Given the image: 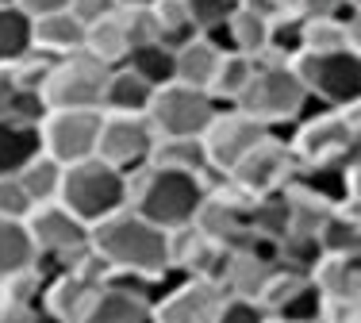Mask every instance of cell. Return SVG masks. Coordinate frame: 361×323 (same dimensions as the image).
Masks as SVG:
<instances>
[{
  "instance_id": "5b68a950",
  "label": "cell",
  "mask_w": 361,
  "mask_h": 323,
  "mask_svg": "<svg viewBox=\"0 0 361 323\" xmlns=\"http://www.w3.org/2000/svg\"><path fill=\"white\" fill-rule=\"evenodd\" d=\"M304 92L307 89L292 62L273 58V54H257L254 73H250V81H246L235 108L257 116L262 123H288V120H296V108L304 100Z\"/></svg>"
},
{
  "instance_id": "44dd1931",
  "label": "cell",
  "mask_w": 361,
  "mask_h": 323,
  "mask_svg": "<svg viewBox=\"0 0 361 323\" xmlns=\"http://www.w3.org/2000/svg\"><path fill=\"white\" fill-rule=\"evenodd\" d=\"M85 50L97 54L100 62H108V66H119L127 58L131 39H127L123 12H119V8H111L108 16H100V20H92V23H85Z\"/></svg>"
},
{
  "instance_id": "7402d4cb",
  "label": "cell",
  "mask_w": 361,
  "mask_h": 323,
  "mask_svg": "<svg viewBox=\"0 0 361 323\" xmlns=\"http://www.w3.org/2000/svg\"><path fill=\"white\" fill-rule=\"evenodd\" d=\"M146 319H150V304L142 296L116 288V285H104L81 323H146Z\"/></svg>"
},
{
  "instance_id": "836d02e7",
  "label": "cell",
  "mask_w": 361,
  "mask_h": 323,
  "mask_svg": "<svg viewBox=\"0 0 361 323\" xmlns=\"http://www.w3.org/2000/svg\"><path fill=\"white\" fill-rule=\"evenodd\" d=\"M227 31H231V42H235L238 54H262L265 50V35H269V16L262 12H250V8L238 4L227 20Z\"/></svg>"
},
{
  "instance_id": "b9f144b4",
  "label": "cell",
  "mask_w": 361,
  "mask_h": 323,
  "mask_svg": "<svg viewBox=\"0 0 361 323\" xmlns=\"http://www.w3.org/2000/svg\"><path fill=\"white\" fill-rule=\"evenodd\" d=\"M326 323H361V300H354V304H334V308H326Z\"/></svg>"
},
{
  "instance_id": "ab89813d",
  "label": "cell",
  "mask_w": 361,
  "mask_h": 323,
  "mask_svg": "<svg viewBox=\"0 0 361 323\" xmlns=\"http://www.w3.org/2000/svg\"><path fill=\"white\" fill-rule=\"evenodd\" d=\"M111 8H116V0H70V12H73L81 23L100 20V16H108Z\"/></svg>"
},
{
  "instance_id": "d590c367",
  "label": "cell",
  "mask_w": 361,
  "mask_h": 323,
  "mask_svg": "<svg viewBox=\"0 0 361 323\" xmlns=\"http://www.w3.org/2000/svg\"><path fill=\"white\" fill-rule=\"evenodd\" d=\"M273 316H281V319H288V323H319L326 316V300H323L319 285H315V281L300 285L296 293H292L288 300L273 312Z\"/></svg>"
},
{
  "instance_id": "d6986e66",
  "label": "cell",
  "mask_w": 361,
  "mask_h": 323,
  "mask_svg": "<svg viewBox=\"0 0 361 323\" xmlns=\"http://www.w3.org/2000/svg\"><path fill=\"white\" fill-rule=\"evenodd\" d=\"M150 166L161 169H185V173H208V150H204L200 135H154L150 147Z\"/></svg>"
},
{
  "instance_id": "8992f818",
  "label": "cell",
  "mask_w": 361,
  "mask_h": 323,
  "mask_svg": "<svg viewBox=\"0 0 361 323\" xmlns=\"http://www.w3.org/2000/svg\"><path fill=\"white\" fill-rule=\"evenodd\" d=\"M300 81L326 108H346L361 100V54L350 47L338 50H304L292 58Z\"/></svg>"
},
{
  "instance_id": "83f0119b",
  "label": "cell",
  "mask_w": 361,
  "mask_h": 323,
  "mask_svg": "<svg viewBox=\"0 0 361 323\" xmlns=\"http://www.w3.org/2000/svg\"><path fill=\"white\" fill-rule=\"evenodd\" d=\"M250 73H254V54H238V50L223 54L219 66H216V78H212V85H208L212 100H216L219 108L238 104V97H243Z\"/></svg>"
},
{
  "instance_id": "4fadbf2b",
  "label": "cell",
  "mask_w": 361,
  "mask_h": 323,
  "mask_svg": "<svg viewBox=\"0 0 361 323\" xmlns=\"http://www.w3.org/2000/svg\"><path fill=\"white\" fill-rule=\"evenodd\" d=\"M227 293L212 277H177L158 300L150 304L154 323H216Z\"/></svg>"
},
{
  "instance_id": "30bf717a",
  "label": "cell",
  "mask_w": 361,
  "mask_h": 323,
  "mask_svg": "<svg viewBox=\"0 0 361 323\" xmlns=\"http://www.w3.org/2000/svg\"><path fill=\"white\" fill-rule=\"evenodd\" d=\"M100 108H47L39 120V142L54 162L73 166L81 158L97 154V135H100Z\"/></svg>"
},
{
  "instance_id": "7bdbcfd3",
  "label": "cell",
  "mask_w": 361,
  "mask_h": 323,
  "mask_svg": "<svg viewBox=\"0 0 361 323\" xmlns=\"http://www.w3.org/2000/svg\"><path fill=\"white\" fill-rule=\"evenodd\" d=\"M27 16H42V12H58V8H70V0H16Z\"/></svg>"
},
{
  "instance_id": "7dc6e473",
  "label": "cell",
  "mask_w": 361,
  "mask_h": 323,
  "mask_svg": "<svg viewBox=\"0 0 361 323\" xmlns=\"http://www.w3.org/2000/svg\"><path fill=\"white\" fill-rule=\"evenodd\" d=\"M262 323H288V319H281V316H273V312H265V319Z\"/></svg>"
},
{
  "instance_id": "c3c4849f",
  "label": "cell",
  "mask_w": 361,
  "mask_h": 323,
  "mask_svg": "<svg viewBox=\"0 0 361 323\" xmlns=\"http://www.w3.org/2000/svg\"><path fill=\"white\" fill-rule=\"evenodd\" d=\"M346 4H350V8H354V12H361V0H346Z\"/></svg>"
},
{
  "instance_id": "ba28073f",
  "label": "cell",
  "mask_w": 361,
  "mask_h": 323,
  "mask_svg": "<svg viewBox=\"0 0 361 323\" xmlns=\"http://www.w3.org/2000/svg\"><path fill=\"white\" fill-rule=\"evenodd\" d=\"M216 112L219 104L212 100L208 89L169 81L154 89L150 104H146V123L154 127V135H204Z\"/></svg>"
},
{
  "instance_id": "f1b7e54d",
  "label": "cell",
  "mask_w": 361,
  "mask_h": 323,
  "mask_svg": "<svg viewBox=\"0 0 361 323\" xmlns=\"http://www.w3.org/2000/svg\"><path fill=\"white\" fill-rule=\"evenodd\" d=\"M31 47V16L16 0H0V66L20 62Z\"/></svg>"
},
{
  "instance_id": "4dcf8cb0",
  "label": "cell",
  "mask_w": 361,
  "mask_h": 323,
  "mask_svg": "<svg viewBox=\"0 0 361 323\" xmlns=\"http://www.w3.org/2000/svg\"><path fill=\"white\" fill-rule=\"evenodd\" d=\"M323 254H361V219L350 204L334 208L319 231Z\"/></svg>"
},
{
  "instance_id": "f546056e",
  "label": "cell",
  "mask_w": 361,
  "mask_h": 323,
  "mask_svg": "<svg viewBox=\"0 0 361 323\" xmlns=\"http://www.w3.org/2000/svg\"><path fill=\"white\" fill-rule=\"evenodd\" d=\"M123 66H131V70L139 73L146 85H154V89H158V85H169L173 81V47H166L161 39L139 42V47L127 50Z\"/></svg>"
},
{
  "instance_id": "2e32d148",
  "label": "cell",
  "mask_w": 361,
  "mask_h": 323,
  "mask_svg": "<svg viewBox=\"0 0 361 323\" xmlns=\"http://www.w3.org/2000/svg\"><path fill=\"white\" fill-rule=\"evenodd\" d=\"M312 281L319 285L326 308L361 300V254H323L312 269Z\"/></svg>"
},
{
  "instance_id": "7a4b0ae2",
  "label": "cell",
  "mask_w": 361,
  "mask_h": 323,
  "mask_svg": "<svg viewBox=\"0 0 361 323\" xmlns=\"http://www.w3.org/2000/svg\"><path fill=\"white\" fill-rule=\"evenodd\" d=\"M166 235L158 224H150L135 208H119L108 219L89 227V246L108 262L111 269L131 274H161L166 266Z\"/></svg>"
},
{
  "instance_id": "484cf974",
  "label": "cell",
  "mask_w": 361,
  "mask_h": 323,
  "mask_svg": "<svg viewBox=\"0 0 361 323\" xmlns=\"http://www.w3.org/2000/svg\"><path fill=\"white\" fill-rule=\"evenodd\" d=\"M39 150H42L39 123L0 120V173H16V169L27 166Z\"/></svg>"
},
{
  "instance_id": "e575fe53",
  "label": "cell",
  "mask_w": 361,
  "mask_h": 323,
  "mask_svg": "<svg viewBox=\"0 0 361 323\" xmlns=\"http://www.w3.org/2000/svg\"><path fill=\"white\" fill-rule=\"evenodd\" d=\"M338 47H350V20H342V16L304 20V50H338Z\"/></svg>"
},
{
  "instance_id": "3957f363",
  "label": "cell",
  "mask_w": 361,
  "mask_h": 323,
  "mask_svg": "<svg viewBox=\"0 0 361 323\" xmlns=\"http://www.w3.org/2000/svg\"><path fill=\"white\" fill-rule=\"evenodd\" d=\"M58 200L85 224H100L111 212L127 208V173L116 166H108L104 158H81L73 166H66L62 173V193Z\"/></svg>"
},
{
  "instance_id": "d4e9b609",
  "label": "cell",
  "mask_w": 361,
  "mask_h": 323,
  "mask_svg": "<svg viewBox=\"0 0 361 323\" xmlns=\"http://www.w3.org/2000/svg\"><path fill=\"white\" fill-rule=\"evenodd\" d=\"M31 266H35V243L23 219H0V285L27 274Z\"/></svg>"
},
{
  "instance_id": "681fc988",
  "label": "cell",
  "mask_w": 361,
  "mask_h": 323,
  "mask_svg": "<svg viewBox=\"0 0 361 323\" xmlns=\"http://www.w3.org/2000/svg\"><path fill=\"white\" fill-rule=\"evenodd\" d=\"M350 208H354V212H357V219H361V204H350Z\"/></svg>"
},
{
  "instance_id": "ffe728a7",
  "label": "cell",
  "mask_w": 361,
  "mask_h": 323,
  "mask_svg": "<svg viewBox=\"0 0 361 323\" xmlns=\"http://www.w3.org/2000/svg\"><path fill=\"white\" fill-rule=\"evenodd\" d=\"M219 50L212 47L204 35H192L188 42L173 47V81L180 85H192V89H208L212 78H216V66H219Z\"/></svg>"
},
{
  "instance_id": "d6a6232c",
  "label": "cell",
  "mask_w": 361,
  "mask_h": 323,
  "mask_svg": "<svg viewBox=\"0 0 361 323\" xmlns=\"http://www.w3.org/2000/svg\"><path fill=\"white\" fill-rule=\"evenodd\" d=\"M262 54L285 58V62H292L296 54H304V16H296V12H277L273 16Z\"/></svg>"
},
{
  "instance_id": "603a6c76",
  "label": "cell",
  "mask_w": 361,
  "mask_h": 323,
  "mask_svg": "<svg viewBox=\"0 0 361 323\" xmlns=\"http://www.w3.org/2000/svg\"><path fill=\"white\" fill-rule=\"evenodd\" d=\"M47 116V100L39 89L20 85L12 66H0V120H20V123H39Z\"/></svg>"
},
{
  "instance_id": "ac0fdd59",
  "label": "cell",
  "mask_w": 361,
  "mask_h": 323,
  "mask_svg": "<svg viewBox=\"0 0 361 323\" xmlns=\"http://www.w3.org/2000/svg\"><path fill=\"white\" fill-rule=\"evenodd\" d=\"M154 97V85H146L131 66H111L100 97V112H127V116H146V104Z\"/></svg>"
},
{
  "instance_id": "1f68e13d",
  "label": "cell",
  "mask_w": 361,
  "mask_h": 323,
  "mask_svg": "<svg viewBox=\"0 0 361 323\" xmlns=\"http://www.w3.org/2000/svg\"><path fill=\"white\" fill-rule=\"evenodd\" d=\"M150 16H154V31L166 47H180L192 35H200L192 16H188V0H154Z\"/></svg>"
},
{
  "instance_id": "9a60e30c",
  "label": "cell",
  "mask_w": 361,
  "mask_h": 323,
  "mask_svg": "<svg viewBox=\"0 0 361 323\" xmlns=\"http://www.w3.org/2000/svg\"><path fill=\"white\" fill-rule=\"evenodd\" d=\"M219 262V246L208 239L196 224L173 227L166 235V266L180 277H212Z\"/></svg>"
},
{
  "instance_id": "4316f807",
  "label": "cell",
  "mask_w": 361,
  "mask_h": 323,
  "mask_svg": "<svg viewBox=\"0 0 361 323\" xmlns=\"http://www.w3.org/2000/svg\"><path fill=\"white\" fill-rule=\"evenodd\" d=\"M62 173H66V166L54 162L47 150H39L27 166L16 169V177H20V185H23V193L31 197V204L58 200V193H62Z\"/></svg>"
},
{
  "instance_id": "cb8c5ba5",
  "label": "cell",
  "mask_w": 361,
  "mask_h": 323,
  "mask_svg": "<svg viewBox=\"0 0 361 323\" xmlns=\"http://www.w3.org/2000/svg\"><path fill=\"white\" fill-rule=\"evenodd\" d=\"M288 219H292V204H288V189H269L262 197H250V231L262 235L269 243H281L288 235Z\"/></svg>"
},
{
  "instance_id": "6da1fadb",
  "label": "cell",
  "mask_w": 361,
  "mask_h": 323,
  "mask_svg": "<svg viewBox=\"0 0 361 323\" xmlns=\"http://www.w3.org/2000/svg\"><path fill=\"white\" fill-rule=\"evenodd\" d=\"M204 177L185 173V169H161V166H139L127 173V208H135L161 231L192 224L196 208L204 200Z\"/></svg>"
},
{
  "instance_id": "5bb4252c",
  "label": "cell",
  "mask_w": 361,
  "mask_h": 323,
  "mask_svg": "<svg viewBox=\"0 0 361 323\" xmlns=\"http://www.w3.org/2000/svg\"><path fill=\"white\" fill-rule=\"evenodd\" d=\"M154 147V127L146 123V116H127V112H104L100 116V135H97V158H104L108 166L131 169L146 166Z\"/></svg>"
},
{
  "instance_id": "9c48e42d",
  "label": "cell",
  "mask_w": 361,
  "mask_h": 323,
  "mask_svg": "<svg viewBox=\"0 0 361 323\" xmlns=\"http://www.w3.org/2000/svg\"><path fill=\"white\" fill-rule=\"evenodd\" d=\"M292 154L296 162H331V166H346L357 154L361 139L354 127L346 123V116L338 108H323V112L307 116V120L292 123Z\"/></svg>"
},
{
  "instance_id": "74e56055",
  "label": "cell",
  "mask_w": 361,
  "mask_h": 323,
  "mask_svg": "<svg viewBox=\"0 0 361 323\" xmlns=\"http://www.w3.org/2000/svg\"><path fill=\"white\" fill-rule=\"evenodd\" d=\"M235 8H238V0H188V16H192L196 31H208V28H216V23H227Z\"/></svg>"
},
{
  "instance_id": "52a82bcc",
  "label": "cell",
  "mask_w": 361,
  "mask_h": 323,
  "mask_svg": "<svg viewBox=\"0 0 361 323\" xmlns=\"http://www.w3.org/2000/svg\"><path fill=\"white\" fill-rule=\"evenodd\" d=\"M108 62H100L89 50H73V54L54 58L47 81H42V100L47 108H100L104 97V81H108Z\"/></svg>"
},
{
  "instance_id": "7c38bea8",
  "label": "cell",
  "mask_w": 361,
  "mask_h": 323,
  "mask_svg": "<svg viewBox=\"0 0 361 323\" xmlns=\"http://www.w3.org/2000/svg\"><path fill=\"white\" fill-rule=\"evenodd\" d=\"M292 169H296L292 147L285 139H277V135H265L250 154L238 158L235 166L227 169V181L235 185L238 193H246V197H262V193H269V189L288 185Z\"/></svg>"
},
{
  "instance_id": "ee69618b",
  "label": "cell",
  "mask_w": 361,
  "mask_h": 323,
  "mask_svg": "<svg viewBox=\"0 0 361 323\" xmlns=\"http://www.w3.org/2000/svg\"><path fill=\"white\" fill-rule=\"evenodd\" d=\"M350 50H357V54H361V12L350 16Z\"/></svg>"
},
{
  "instance_id": "60d3db41",
  "label": "cell",
  "mask_w": 361,
  "mask_h": 323,
  "mask_svg": "<svg viewBox=\"0 0 361 323\" xmlns=\"http://www.w3.org/2000/svg\"><path fill=\"white\" fill-rule=\"evenodd\" d=\"M346 197H350V204H361V147L346 162Z\"/></svg>"
},
{
  "instance_id": "f35d334b",
  "label": "cell",
  "mask_w": 361,
  "mask_h": 323,
  "mask_svg": "<svg viewBox=\"0 0 361 323\" xmlns=\"http://www.w3.org/2000/svg\"><path fill=\"white\" fill-rule=\"evenodd\" d=\"M265 308L257 300H243V296H227L216 312V323H262Z\"/></svg>"
},
{
  "instance_id": "bcb514c9",
  "label": "cell",
  "mask_w": 361,
  "mask_h": 323,
  "mask_svg": "<svg viewBox=\"0 0 361 323\" xmlns=\"http://www.w3.org/2000/svg\"><path fill=\"white\" fill-rule=\"evenodd\" d=\"M154 0H116V8H150Z\"/></svg>"
},
{
  "instance_id": "8d00e7d4",
  "label": "cell",
  "mask_w": 361,
  "mask_h": 323,
  "mask_svg": "<svg viewBox=\"0 0 361 323\" xmlns=\"http://www.w3.org/2000/svg\"><path fill=\"white\" fill-rule=\"evenodd\" d=\"M35 208L31 197L23 193L16 173H0V219H27V212Z\"/></svg>"
},
{
  "instance_id": "8fae6325",
  "label": "cell",
  "mask_w": 361,
  "mask_h": 323,
  "mask_svg": "<svg viewBox=\"0 0 361 323\" xmlns=\"http://www.w3.org/2000/svg\"><path fill=\"white\" fill-rule=\"evenodd\" d=\"M269 135V123H262L257 116L243 112V108H219L212 116V123L204 127V150H208V166L216 173H227L238 158H246L257 142Z\"/></svg>"
},
{
  "instance_id": "f6af8a7d",
  "label": "cell",
  "mask_w": 361,
  "mask_h": 323,
  "mask_svg": "<svg viewBox=\"0 0 361 323\" xmlns=\"http://www.w3.org/2000/svg\"><path fill=\"white\" fill-rule=\"evenodd\" d=\"M27 323H62V319H58V316H54V312H47V308H39V312H35V316H31Z\"/></svg>"
},
{
  "instance_id": "e0dca14e",
  "label": "cell",
  "mask_w": 361,
  "mask_h": 323,
  "mask_svg": "<svg viewBox=\"0 0 361 323\" xmlns=\"http://www.w3.org/2000/svg\"><path fill=\"white\" fill-rule=\"evenodd\" d=\"M31 42L47 54H73L85 47V23L77 20L70 8H58V12H42L31 16Z\"/></svg>"
},
{
  "instance_id": "277c9868",
  "label": "cell",
  "mask_w": 361,
  "mask_h": 323,
  "mask_svg": "<svg viewBox=\"0 0 361 323\" xmlns=\"http://www.w3.org/2000/svg\"><path fill=\"white\" fill-rule=\"evenodd\" d=\"M23 227H27L31 243H35V274L42 277V285L89 246V224L77 219L62 200L35 204L27 212V219H23Z\"/></svg>"
}]
</instances>
